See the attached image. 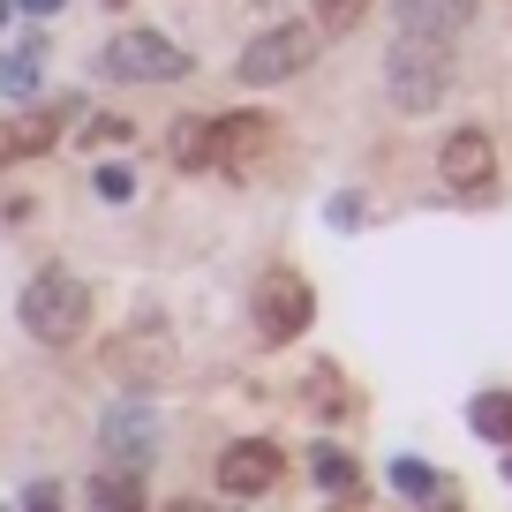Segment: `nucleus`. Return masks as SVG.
I'll list each match as a JSON object with an SVG mask.
<instances>
[{
	"label": "nucleus",
	"mask_w": 512,
	"mask_h": 512,
	"mask_svg": "<svg viewBox=\"0 0 512 512\" xmlns=\"http://www.w3.org/2000/svg\"><path fill=\"white\" fill-rule=\"evenodd\" d=\"M16 317H23V332H31L38 347H76L83 324H91V287H83L76 272H61V264H46V272L23 287Z\"/></svg>",
	"instance_id": "1"
},
{
	"label": "nucleus",
	"mask_w": 512,
	"mask_h": 512,
	"mask_svg": "<svg viewBox=\"0 0 512 512\" xmlns=\"http://www.w3.org/2000/svg\"><path fill=\"white\" fill-rule=\"evenodd\" d=\"M384 83H392V106L400 113L445 106V91H452V38H407L400 31V46L384 53Z\"/></svg>",
	"instance_id": "2"
},
{
	"label": "nucleus",
	"mask_w": 512,
	"mask_h": 512,
	"mask_svg": "<svg viewBox=\"0 0 512 512\" xmlns=\"http://www.w3.org/2000/svg\"><path fill=\"white\" fill-rule=\"evenodd\" d=\"M317 23H279V31H264L249 53H241V83L249 91H272V83H287V76H302L309 61H317Z\"/></svg>",
	"instance_id": "3"
},
{
	"label": "nucleus",
	"mask_w": 512,
	"mask_h": 512,
	"mask_svg": "<svg viewBox=\"0 0 512 512\" xmlns=\"http://www.w3.org/2000/svg\"><path fill=\"white\" fill-rule=\"evenodd\" d=\"M98 68H106L113 83H174V76H189V53H181L174 38H159V31H121L98 53Z\"/></svg>",
	"instance_id": "4"
},
{
	"label": "nucleus",
	"mask_w": 512,
	"mask_h": 512,
	"mask_svg": "<svg viewBox=\"0 0 512 512\" xmlns=\"http://www.w3.org/2000/svg\"><path fill=\"white\" fill-rule=\"evenodd\" d=\"M309 317H317L309 279L302 272H264V287H256V332L272 339V347H287V339L309 332Z\"/></svg>",
	"instance_id": "5"
},
{
	"label": "nucleus",
	"mask_w": 512,
	"mask_h": 512,
	"mask_svg": "<svg viewBox=\"0 0 512 512\" xmlns=\"http://www.w3.org/2000/svg\"><path fill=\"white\" fill-rule=\"evenodd\" d=\"M98 445L113 452V467H136V475H144V460L159 452V407H144V400L113 407V415L98 422Z\"/></svg>",
	"instance_id": "6"
},
{
	"label": "nucleus",
	"mask_w": 512,
	"mask_h": 512,
	"mask_svg": "<svg viewBox=\"0 0 512 512\" xmlns=\"http://www.w3.org/2000/svg\"><path fill=\"white\" fill-rule=\"evenodd\" d=\"M272 144H279V128L264 121V113H226V121H211V166H226V174H249Z\"/></svg>",
	"instance_id": "7"
},
{
	"label": "nucleus",
	"mask_w": 512,
	"mask_h": 512,
	"mask_svg": "<svg viewBox=\"0 0 512 512\" xmlns=\"http://www.w3.org/2000/svg\"><path fill=\"white\" fill-rule=\"evenodd\" d=\"M279 482V445H264V437H241V445L219 452V490L234 497H264Z\"/></svg>",
	"instance_id": "8"
},
{
	"label": "nucleus",
	"mask_w": 512,
	"mask_h": 512,
	"mask_svg": "<svg viewBox=\"0 0 512 512\" xmlns=\"http://www.w3.org/2000/svg\"><path fill=\"white\" fill-rule=\"evenodd\" d=\"M437 166H445V181H452V189H490L497 151H490V136H482V128H460V136H445Z\"/></svg>",
	"instance_id": "9"
},
{
	"label": "nucleus",
	"mask_w": 512,
	"mask_h": 512,
	"mask_svg": "<svg viewBox=\"0 0 512 512\" xmlns=\"http://www.w3.org/2000/svg\"><path fill=\"white\" fill-rule=\"evenodd\" d=\"M61 136V113L53 106H23L0 121V166H16V159H38V151Z\"/></svg>",
	"instance_id": "10"
},
{
	"label": "nucleus",
	"mask_w": 512,
	"mask_h": 512,
	"mask_svg": "<svg viewBox=\"0 0 512 512\" xmlns=\"http://www.w3.org/2000/svg\"><path fill=\"white\" fill-rule=\"evenodd\" d=\"M482 0H400V31L407 38H460L475 23Z\"/></svg>",
	"instance_id": "11"
},
{
	"label": "nucleus",
	"mask_w": 512,
	"mask_h": 512,
	"mask_svg": "<svg viewBox=\"0 0 512 512\" xmlns=\"http://www.w3.org/2000/svg\"><path fill=\"white\" fill-rule=\"evenodd\" d=\"M91 512H144V475L136 467H113L91 482Z\"/></svg>",
	"instance_id": "12"
},
{
	"label": "nucleus",
	"mask_w": 512,
	"mask_h": 512,
	"mask_svg": "<svg viewBox=\"0 0 512 512\" xmlns=\"http://www.w3.org/2000/svg\"><path fill=\"white\" fill-rule=\"evenodd\" d=\"M166 144H174V166H189V174H204L211 166V121H174V136H166Z\"/></svg>",
	"instance_id": "13"
},
{
	"label": "nucleus",
	"mask_w": 512,
	"mask_h": 512,
	"mask_svg": "<svg viewBox=\"0 0 512 512\" xmlns=\"http://www.w3.org/2000/svg\"><path fill=\"white\" fill-rule=\"evenodd\" d=\"M467 422H475V437H490V445H512V392H482V400L467 407Z\"/></svg>",
	"instance_id": "14"
},
{
	"label": "nucleus",
	"mask_w": 512,
	"mask_h": 512,
	"mask_svg": "<svg viewBox=\"0 0 512 512\" xmlns=\"http://www.w3.org/2000/svg\"><path fill=\"white\" fill-rule=\"evenodd\" d=\"M38 76H46V46H23L0 61V91H16V98H38Z\"/></svg>",
	"instance_id": "15"
},
{
	"label": "nucleus",
	"mask_w": 512,
	"mask_h": 512,
	"mask_svg": "<svg viewBox=\"0 0 512 512\" xmlns=\"http://www.w3.org/2000/svg\"><path fill=\"white\" fill-rule=\"evenodd\" d=\"M309 8H317V31H339V38L369 16V0H309Z\"/></svg>",
	"instance_id": "16"
},
{
	"label": "nucleus",
	"mask_w": 512,
	"mask_h": 512,
	"mask_svg": "<svg viewBox=\"0 0 512 512\" xmlns=\"http://www.w3.org/2000/svg\"><path fill=\"white\" fill-rule=\"evenodd\" d=\"M309 467H317V482H324V490H354V460H347V452H332V445H324Z\"/></svg>",
	"instance_id": "17"
},
{
	"label": "nucleus",
	"mask_w": 512,
	"mask_h": 512,
	"mask_svg": "<svg viewBox=\"0 0 512 512\" xmlns=\"http://www.w3.org/2000/svg\"><path fill=\"white\" fill-rule=\"evenodd\" d=\"M392 490H407V497H430V490H437V475H430L422 460H400V467H392Z\"/></svg>",
	"instance_id": "18"
},
{
	"label": "nucleus",
	"mask_w": 512,
	"mask_h": 512,
	"mask_svg": "<svg viewBox=\"0 0 512 512\" xmlns=\"http://www.w3.org/2000/svg\"><path fill=\"white\" fill-rule=\"evenodd\" d=\"M98 196H106V204H128V196H136L128 166H98Z\"/></svg>",
	"instance_id": "19"
},
{
	"label": "nucleus",
	"mask_w": 512,
	"mask_h": 512,
	"mask_svg": "<svg viewBox=\"0 0 512 512\" xmlns=\"http://www.w3.org/2000/svg\"><path fill=\"white\" fill-rule=\"evenodd\" d=\"M309 407H317V415H339V377H332V369L309 377Z\"/></svg>",
	"instance_id": "20"
},
{
	"label": "nucleus",
	"mask_w": 512,
	"mask_h": 512,
	"mask_svg": "<svg viewBox=\"0 0 512 512\" xmlns=\"http://www.w3.org/2000/svg\"><path fill=\"white\" fill-rule=\"evenodd\" d=\"M23 512H61V497H53V482H38V490H31V505H23Z\"/></svg>",
	"instance_id": "21"
},
{
	"label": "nucleus",
	"mask_w": 512,
	"mask_h": 512,
	"mask_svg": "<svg viewBox=\"0 0 512 512\" xmlns=\"http://www.w3.org/2000/svg\"><path fill=\"white\" fill-rule=\"evenodd\" d=\"M8 8H23V16H53L61 0H8Z\"/></svg>",
	"instance_id": "22"
},
{
	"label": "nucleus",
	"mask_w": 512,
	"mask_h": 512,
	"mask_svg": "<svg viewBox=\"0 0 512 512\" xmlns=\"http://www.w3.org/2000/svg\"><path fill=\"white\" fill-rule=\"evenodd\" d=\"M166 512H211V505H189V497H181V505H166Z\"/></svg>",
	"instance_id": "23"
},
{
	"label": "nucleus",
	"mask_w": 512,
	"mask_h": 512,
	"mask_svg": "<svg viewBox=\"0 0 512 512\" xmlns=\"http://www.w3.org/2000/svg\"><path fill=\"white\" fill-rule=\"evenodd\" d=\"M0 23H8V0H0Z\"/></svg>",
	"instance_id": "24"
},
{
	"label": "nucleus",
	"mask_w": 512,
	"mask_h": 512,
	"mask_svg": "<svg viewBox=\"0 0 512 512\" xmlns=\"http://www.w3.org/2000/svg\"><path fill=\"white\" fill-rule=\"evenodd\" d=\"M106 8H128V0H106Z\"/></svg>",
	"instance_id": "25"
},
{
	"label": "nucleus",
	"mask_w": 512,
	"mask_h": 512,
	"mask_svg": "<svg viewBox=\"0 0 512 512\" xmlns=\"http://www.w3.org/2000/svg\"><path fill=\"white\" fill-rule=\"evenodd\" d=\"M505 482H512V460H505Z\"/></svg>",
	"instance_id": "26"
}]
</instances>
